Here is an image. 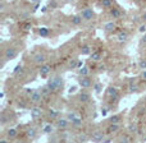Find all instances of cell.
Returning a JSON list of instances; mask_svg holds the SVG:
<instances>
[{"label":"cell","mask_w":146,"mask_h":143,"mask_svg":"<svg viewBox=\"0 0 146 143\" xmlns=\"http://www.w3.org/2000/svg\"><path fill=\"white\" fill-rule=\"evenodd\" d=\"M48 86H49V88L51 90L53 93L60 92L64 87V80L60 75H54V77H51L50 79L48 80Z\"/></svg>","instance_id":"1"},{"label":"cell","mask_w":146,"mask_h":143,"mask_svg":"<svg viewBox=\"0 0 146 143\" xmlns=\"http://www.w3.org/2000/svg\"><path fill=\"white\" fill-rule=\"evenodd\" d=\"M18 56V49L17 47H7L4 50V61H8V60H13Z\"/></svg>","instance_id":"2"},{"label":"cell","mask_w":146,"mask_h":143,"mask_svg":"<svg viewBox=\"0 0 146 143\" xmlns=\"http://www.w3.org/2000/svg\"><path fill=\"white\" fill-rule=\"evenodd\" d=\"M30 102L31 103H33V105H38V103H41L42 102V100H44V96H42V93H41V91L40 90H35L30 95Z\"/></svg>","instance_id":"3"},{"label":"cell","mask_w":146,"mask_h":143,"mask_svg":"<svg viewBox=\"0 0 146 143\" xmlns=\"http://www.w3.org/2000/svg\"><path fill=\"white\" fill-rule=\"evenodd\" d=\"M106 97L110 100V102H118L119 100V92L115 87H109L106 90Z\"/></svg>","instance_id":"4"},{"label":"cell","mask_w":146,"mask_h":143,"mask_svg":"<svg viewBox=\"0 0 146 143\" xmlns=\"http://www.w3.org/2000/svg\"><path fill=\"white\" fill-rule=\"evenodd\" d=\"M105 136H106V133L105 132H103L101 129H95V130L91 133L90 139L92 142H103L104 138H105Z\"/></svg>","instance_id":"5"},{"label":"cell","mask_w":146,"mask_h":143,"mask_svg":"<svg viewBox=\"0 0 146 143\" xmlns=\"http://www.w3.org/2000/svg\"><path fill=\"white\" fill-rule=\"evenodd\" d=\"M71 124V121L68 120V118H58L55 121V127L58 130H67Z\"/></svg>","instance_id":"6"},{"label":"cell","mask_w":146,"mask_h":143,"mask_svg":"<svg viewBox=\"0 0 146 143\" xmlns=\"http://www.w3.org/2000/svg\"><path fill=\"white\" fill-rule=\"evenodd\" d=\"M121 124L119 123H109L108 128H106L105 133L108 134V136H113V134L118 133V132H121Z\"/></svg>","instance_id":"7"},{"label":"cell","mask_w":146,"mask_h":143,"mask_svg":"<svg viewBox=\"0 0 146 143\" xmlns=\"http://www.w3.org/2000/svg\"><path fill=\"white\" fill-rule=\"evenodd\" d=\"M81 15H82L83 20L88 22V20H92L94 19V15H95V14H94L92 8L86 7V8H83V9H82V12H81Z\"/></svg>","instance_id":"8"},{"label":"cell","mask_w":146,"mask_h":143,"mask_svg":"<svg viewBox=\"0 0 146 143\" xmlns=\"http://www.w3.org/2000/svg\"><path fill=\"white\" fill-rule=\"evenodd\" d=\"M32 61L36 65H42L46 63V55L44 53H36L32 58Z\"/></svg>","instance_id":"9"},{"label":"cell","mask_w":146,"mask_h":143,"mask_svg":"<svg viewBox=\"0 0 146 143\" xmlns=\"http://www.w3.org/2000/svg\"><path fill=\"white\" fill-rule=\"evenodd\" d=\"M80 86L82 88H90L92 86V80L88 75H80V80H78Z\"/></svg>","instance_id":"10"},{"label":"cell","mask_w":146,"mask_h":143,"mask_svg":"<svg viewBox=\"0 0 146 143\" xmlns=\"http://www.w3.org/2000/svg\"><path fill=\"white\" fill-rule=\"evenodd\" d=\"M51 73V67L49 65V64H42V65H40V71H38V74H40L41 78H48L49 74Z\"/></svg>","instance_id":"11"},{"label":"cell","mask_w":146,"mask_h":143,"mask_svg":"<svg viewBox=\"0 0 146 143\" xmlns=\"http://www.w3.org/2000/svg\"><path fill=\"white\" fill-rule=\"evenodd\" d=\"M42 116V109L40 107V106H33L32 109H31V118L33 119V120H36V119L41 118Z\"/></svg>","instance_id":"12"},{"label":"cell","mask_w":146,"mask_h":143,"mask_svg":"<svg viewBox=\"0 0 146 143\" xmlns=\"http://www.w3.org/2000/svg\"><path fill=\"white\" fill-rule=\"evenodd\" d=\"M56 127H54L51 123H46L42 125V128H41V132H42L44 134H53L54 132H55Z\"/></svg>","instance_id":"13"},{"label":"cell","mask_w":146,"mask_h":143,"mask_svg":"<svg viewBox=\"0 0 146 143\" xmlns=\"http://www.w3.org/2000/svg\"><path fill=\"white\" fill-rule=\"evenodd\" d=\"M26 137H27L28 139H36V137H37V129H36L35 127L27 128V130H26Z\"/></svg>","instance_id":"14"},{"label":"cell","mask_w":146,"mask_h":143,"mask_svg":"<svg viewBox=\"0 0 146 143\" xmlns=\"http://www.w3.org/2000/svg\"><path fill=\"white\" fill-rule=\"evenodd\" d=\"M128 38H129V33L127 32V31H121V32H118V35H117V40L121 43L126 42Z\"/></svg>","instance_id":"15"},{"label":"cell","mask_w":146,"mask_h":143,"mask_svg":"<svg viewBox=\"0 0 146 143\" xmlns=\"http://www.w3.org/2000/svg\"><path fill=\"white\" fill-rule=\"evenodd\" d=\"M78 98H80V101L82 103H88L91 101V96L88 92H86V91H82V92L80 93V96H78Z\"/></svg>","instance_id":"16"},{"label":"cell","mask_w":146,"mask_h":143,"mask_svg":"<svg viewBox=\"0 0 146 143\" xmlns=\"http://www.w3.org/2000/svg\"><path fill=\"white\" fill-rule=\"evenodd\" d=\"M128 92L129 93H136L139 92V84L136 83L135 79H131L128 82Z\"/></svg>","instance_id":"17"},{"label":"cell","mask_w":146,"mask_h":143,"mask_svg":"<svg viewBox=\"0 0 146 143\" xmlns=\"http://www.w3.org/2000/svg\"><path fill=\"white\" fill-rule=\"evenodd\" d=\"M109 15H110L113 19H119L122 17V12L119 8H113V9L109 10Z\"/></svg>","instance_id":"18"},{"label":"cell","mask_w":146,"mask_h":143,"mask_svg":"<svg viewBox=\"0 0 146 143\" xmlns=\"http://www.w3.org/2000/svg\"><path fill=\"white\" fill-rule=\"evenodd\" d=\"M82 22H83V18H82V15H81V14H74V15H72L71 23H72L73 26H80V24H82Z\"/></svg>","instance_id":"19"},{"label":"cell","mask_w":146,"mask_h":143,"mask_svg":"<svg viewBox=\"0 0 146 143\" xmlns=\"http://www.w3.org/2000/svg\"><path fill=\"white\" fill-rule=\"evenodd\" d=\"M59 115H60V113H59L58 110H55V109H50V110L48 111V118L50 119L51 121L56 120V119L59 118Z\"/></svg>","instance_id":"20"},{"label":"cell","mask_w":146,"mask_h":143,"mask_svg":"<svg viewBox=\"0 0 146 143\" xmlns=\"http://www.w3.org/2000/svg\"><path fill=\"white\" fill-rule=\"evenodd\" d=\"M7 137L9 139H14V138H17L18 137V130H17V128H9L7 130Z\"/></svg>","instance_id":"21"},{"label":"cell","mask_w":146,"mask_h":143,"mask_svg":"<svg viewBox=\"0 0 146 143\" xmlns=\"http://www.w3.org/2000/svg\"><path fill=\"white\" fill-rule=\"evenodd\" d=\"M115 28H117V24L114 22H108V23H105V26H104V31H105L106 33L113 32Z\"/></svg>","instance_id":"22"},{"label":"cell","mask_w":146,"mask_h":143,"mask_svg":"<svg viewBox=\"0 0 146 143\" xmlns=\"http://www.w3.org/2000/svg\"><path fill=\"white\" fill-rule=\"evenodd\" d=\"M140 129H139V125L136 123H131L128 125V133L129 134H139Z\"/></svg>","instance_id":"23"},{"label":"cell","mask_w":146,"mask_h":143,"mask_svg":"<svg viewBox=\"0 0 146 143\" xmlns=\"http://www.w3.org/2000/svg\"><path fill=\"white\" fill-rule=\"evenodd\" d=\"M71 124H72L73 128H81V127L83 125V120H82V118H81V116H78V118H76L74 120L71 121Z\"/></svg>","instance_id":"24"},{"label":"cell","mask_w":146,"mask_h":143,"mask_svg":"<svg viewBox=\"0 0 146 143\" xmlns=\"http://www.w3.org/2000/svg\"><path fill=\"white\" fill-rule=\"evenodd\" d=\"M9 121H10V116L7 113H1V115H0V124H1V127L5 125L7 123H9Z\"/></svg>","instance_id":"25"},{"label":"cell","mask_w":146,"mask_h":143,"mask_svg":"<svg viewBox=\"0 0 146 143\" xmlns=\"http://www.w3.org/2000/svg\"><path fill=\"white\" fill-rule=\"evenodd\" d=\"M37 33L41 36V37H48V36L50 35V30L46 27H41L37 30Z\"/></svg>","instance_id":"26"},{"label":"cell","mask_w":146,"mask_h":143,"mask_svg":"<svg viewBox=\"0 0 146 143\" xmlns=\"http://www.w3.org/2000/svg\"><path fill=\"white\" fill-rule=\"evenodd\" d=\"M88 139H90V136L85 132H82L77 136V142H88Z\"/></svg>","instance_id":"27"},{"label":"cell","mask_w":146,"mask_h":143,"mask_svg":"<svg viewBox=\"0 0 146 143\" xmlns=\"http://www.w3.org/2000/svg\"><path fill=\"white\" fill-rule=\"evenodd\" d=\"M40 91H41V93H42L44 98H48L49 96H50L51 93H53V92H51V90H50V88H49V86H48V84H46V86H44V87L41 88Z\"/></svg>","instance_id":"28"},{"label":"cell","mask_w":146,"mask_h":143,"mask_svg":"<svg viewBox=\"0 0 146 143\" xmlns=\"http://www.w3.org/2000/svg\"><path fill=\"white\" fill-rule=\"evenodd\" d=\"M91 53H92V50H91L90 45H83L81 47V54L82 55H91Z\"/></svg>","instance_id":"29"},{"label":"cell","mask_w":146,"mask_h":143,"mask_svg":"<svg viewBox=\"0 0 146 143\" xmlns=\"http://www.w3.org/2000/svg\"><path fill=\"white\" fill-rule=\"evenodd\" d=\"M78 74H80V75H90V67H88V65H83L82 68H80Z\"/></svg>","instance_id":"30"},{"label":"cell","mask_w":146,"mask_h":143,"mask_svg":"<svg viewBox=\"0 0 146 143\" xmlns=\"http://www.w3.org/2000/svg\"><path fill=\"white\" fill-rule=\"evenodd\" d=\"M100 5L103 8H105V9H109V8L113 7V0H101Z\"/></svg>","instance_id":"31"},{"label":"cell","mask_w":146,"mask_h":143,"mask_svg":"<svg viewBox=\"0 0 146 143\" xmlns=\"http://www.w3.org/2000/svg\"><path fill=\"white\" fill-rule=\"evenodd\" d=\"M100 59H101L100 51H94V53H91V60L92 61H99Z\"/></svg>","instance_id":"32"},{"label":"cell","mask_w":146,"mask_h":143,"mask_svg":"<svg viewBox=\"0 0 146 143\" xmlns=\"http://www.w3.org/2000/svg\"><path fill=\"white\" fill-rule=\"evenodd\" d=\"M21 28H22V31H25V32H27V31H30L31 28H32V23H30V22L22 23V24H21Z\"/></svg>","instance_id":"33"},{"label":"cell","mask_w":146,"mask_h":143,"mask_svg":"<svg viewBox=\"0 0 146 143\" xmlns=\"http://www.w3.org/2000/svg\"><path fill=\"white\" fill-rule=\"evenodd\" d=\"M108 121H109V123H121V121H122V116L121 115H113Z\"/></svg>","instance_id":"34"},{"label":"cell","mask_w":146,"mask_h":143,"mask_svg":"<svg viewBox=\"0 0 146 143\" xmlns=\"http://www.w3.org/2000/svg\"><path fill=\"white\" fill-rule=\"evenodd\" d=\"M78 116H80V115H78V114L76 113V111H71V113L67 114V118H68V120H69V121L74 120V119H76V118H78Z\"/></svg>","instance_id":"35"},{"label":"cell","mask_w":146,"mask_h":143,"mask_svg":"<svg viewBox=\"0 0 146 143\" xmlns=\"http://www.w3.org/2000/svg\"><path fill=\"white\" fill-rule=\"evenodd\" d=\"M78 61H80V60H78V59H73V60H71V61H69L68 67H69V68H71V69H74V68H77V67H78Z\"/></svg>","instance_id":"36"},{"label":"cell","mask_w":146,"mask_h":143,"mask_svg":"<svg viewBox=\"0 0 146 143\" xmlns=\"http://www.w3.org/2000/svg\"><path fill=\"white\" fill-rule=\"evenodd\" d=\"M119 141L124 142V143H128V142H131V137H129L128 134H123V136L119 137Z\"/></svg>","instance_id":"37"},{"label":"cell","mask_w":146,"mask_h":143,"mask_svg":"<svg viewBox=\"0 0 146 143\" xmlns=\"http://www.w3.org/2000/svg\"><path fill=\"white\" fill-rule=\"evenodd\" d=\"M139 68L141 69V71H145L146 69V59H142V60L139 61Z\"/></svg>","instance_id":"38"},{"label":"cell","mask_w":146,"mask_h":143,"mask_svg":"<svg viewBox=\"0 0 146 143\" xmlns=\"http://www.w3.org/2000/svg\"><path fill=\"white\" fill-rule=\"evenodd\" d=\"M94 90H95L96 93H100L101 91H103V86H101L100 83H96V84L94 86Z\"/></svg>","instance_id":"39"},{"label":"cell","mask_w":146,"mask_h":143,"mask_svg":"<svg viewBox=\"0 0 146 143\" xmlns=\"http://www.w3.org/2000/svg\"><path fill=\"white\" fill-rule=\"evenodd\" d=\"M22 68H23L22 65H17V67H15V68H14V71H13V74H14V75L19 74V73L22 72Z\"/></svg>","instance_id":"40"},{"label":"cell","mask_w":146,"mask_h":143,"mask_svg":"<svg viewBox=\"0 0 146 143\" xmlns=\"http://www.w3.org/2000/svg\"><path fill=\"white\" fill-rule=\"evenodd\" d=\"M103 142H104V143H110V142H113V138H111V136H108V134H106Z\"/></svg>","instance_id":"41"},{"label":"cell","mask_w":146,"mask_h":143,"mask_svg":"<svg viewBox=\"0 0 146 143\" xmlns=\"http://www.w3.org/2000/svg\"><path fill=\"white\" fill-rule=\"evenodd\" d=\"M139 32H141V33H145L146 32V24H141L139 27Z\"/></svg>","instance_id":"42"},{"label":"cell","mask_w":146,"mask_h":143,"mask_svg":"<svg viewBox=\"0 0 146 143\" xmlns=\"http://www.w3.org/2000/svg\"><path fill=\"white\" fill-rule=\"evenodd\" d=\"M8 142H9L8 137H1V138H0V143H8Z\"/></svg>","instance_id":"43"},{"label":"cell","mask_w":146,"mask_h":143,"mask_svg":"<svg viewBox=\"0 0 146 143\" xmlns=\"http://www.w3.org/2000/svg\"><path fill=\"white\" fill-rule=\"evenodd\" d=\"M140 77H141V79L146 80V69H145V71H142V72H141V74H140Z\"/></svg>","instance_id":"44"},{"label":"cell","mask_w":146,"mask_h":143,"mask_svg":"<svg viewBox=\"0 0 146 143\" xmlns=\"http://www.w3.org/2000/svg\"><path fill=\"white\" fill-rule=\"evenodd\" d=\"M28 3H30V4H32V5H35V4H38V3H40V0H28Z\"/></svg>","instance_id":"45"},{"label":"cell","mask_w":146,"mask_h":143,"mask_svg":"<svg viewBox=\"0 0 146 143\" xmlns=\"http://www.w3.org/2000/svg\"><path fill=\"white\" fill-rule=\"evenodd\" d=\"M141 19H142V22H146V10L141 14Z\"/></svg>","instance_id":"46"},{"label":"cell","mask_w":146,"mask_h":143,"mask_svg":"<svg viewBox=\"0 0 146 143\" xmlns=\"http://www.w3.org/2000/svg\"><path fill=\"white\" fill-rule=\"evenodd\" d=\"M76 90H77V87H76V86H73V87L69 88V93H74Z\"/></svg>","instance_id":"47"},{"label":"cell","mask_w":146,"mask_h":143,"mask_svg":"<svg viewBox=\"0 0 146 143\" xmlns=\"http://www.w3.org/2000/svg\"><path fill=\"white\" fill-rule=\"evenodd\" d=\"M141 45H146V35H144V37L141 38Z\"/></svg>","instance_id":"48"},{"label":"cell","mask_w":146,"mask_h":143,"mask_svg":"<svg viewBox=\"0 0 146 143\" xmlns=\"http://www.w3.org/2000/svg\"><path fill=\"white\" fill-rule=\"evenodd\" d=\"M99 72H103L104 71V69H105V65H104V64H103V65H99Z\"/></svg>","instance_id":"49"},{"label":"cell","mask_w":146,"mask_h":143,"mask_svg":"<svg viewBox=\"0 0 146 143\" xmlns=\"http://www.w3.org/2000/svg\"><path fill=\"white\" fill-rule=\"evenodd\" d=\"M4 8H5V4H4V3H1V4H0V10H1V12H4Z\"/></svg>","instance_id":"50"},{"label":"cell","mask_w":146,"mask_h":143,"mask_svg":"<svg viewBox=\"0 0 146 143\" xmlns=\"http://www.w3.org/2000/svg\"><path fill=\"white\" fill-rule=\"evenodd\" d=\"M101 113H103V115H106V113H108V109H103V110H101Z\"/></svg>","instance_id":"51"},{"label":"cell","mask_w":146,"mask_h":143,"mask_svg":"<svg viewBox=\"0 0 146 143\" xmlns=\"http://www.w3.org/2000/svg\"><path fill=\"white\" fill-rule=\"evenodd\" d=\"M141 141H142V142H146V134H144V136H142Z\"/></svg>","instance_id":"52"},{"label":"cell","mask_w":146,"mask_h":143,"mask_svg":"<svg viewBox=\"0 0 146 143\" xmlns=\"http://www.w3.org/2000/svg\"><path fill=\"white\" fill-rule=\"evenodd\" d=\"M67 1H73V0H67Z\"/></svg>","instance_id":"53"}]
</instances>
